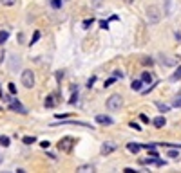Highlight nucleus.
Returning a JSON list of instances; mask_svg holds the SVG:
<instances>
[{
    "label": "nucleus",
    "mask_w": 181,
    "mask_h": 173,
    "mask_svg": "<svg viewBox=\"0 0 181 173\" xmlns=\"http://www.w3.org/2000/svg\"><path fill=\"white\" fill-rule=\"evenodd\" d=\"M7 38H9V32L7 31H0V45H4L7 42Z\"/></svg>",
    "instance_id": "obj_13"
},
{
    "label": "nucleus",
    "mask_w": 181,
    "mask_h": 173,
    "mask_svg": "<svg viewBox=\"0 0 181 173\" xmlns=\"http://www.w3.org/2000/svg\"><path fill=\"white\" fill-rule=\"evenodd\" d=\"M112 83H114V78H111V79H107V81H105V87H111Z\"/></svg>",
    "instance_id": "obj_31"
},
{
    "label": "nucleus",
    "mask_w": 181,
    "mask_h": 173,
    "mask_svg": "<svg viewBox=\"0 0 181 173\" xmlns=\"http://www.w3.org/2000/svg\"><path fill=\"white\" fill-rule=\"evenodd\" d=\"M127 148H129V152H131V153H138V152L141 150V146H140V144H136V143H129V144H127Z\"/></svg>",
    "instance_id": "obj_10"
},
{
    "label": "nucleus",
    "mask_w": 181,
    "mask_h": 173,
    "mask_svg": "<svg viewBox=\"0 0 181 173\" xmlns=\"http://www.w3.org/2000/svg\"><path fill=\"white\" fill-rule=\"evenodd\" d=\"M53 99H54V96H47V97H45V101H44L45 108H53V107H54V101H53Z\"/></svg>",
    "instance_id": "obj_11"
},
{
    "label": "nucleus",
    "mask_w": 181,
    "mask_h": 173,
    "mask_svg": "<svg viewBox=\"0 0 181 173\" xmlns=\"http://www.w3.org/2000/svg\"><path fill=\"white\" fill-rule=\"evenodd\" d=\"M114 76H116V78H123V74H121L120 70H116V72H114Z\"/></svg>",
    "instance_id": "obj_33"
},
{
    "label": "nucleus",
    "mask_w": 181,
    "mask_h": 173,
    "mask_svg": "<svg viewBox=\"0 0 181 173\" xmlns=\"http://www.w3.org/2000/svg\"><path fill=\"white\" fill-rule=\"evenodd\" d=\"M116 150V144L114 143H103L102 144V155H109Z\"/></svg>",
    "instance_id": "obj_6"
},
{
    "label": "nucleus",
    "mask_w": 181,
    "mask_h": 173,
    "mask_svg": "<svg viewBox=\"0 0 181 173\" xmlns=\"http://www.w3.org/2000/svg\"><path fill=\"white\" fill-rule=\"evenodd\" d=\"M22 141H24V144H33V143H36V139H34V137H29V135H25Z\"/></svg>",
    "instance_id": "obj_14"
},
{
    "label": "nucleus",
    "mask_w": 181,
    "mask_h": 173,
    "mask_svg": "<svg viewBox=\"0 0 181 173\" xmlns=\"http://www.w3.org/2000/svg\"><path fill=\"white\" fill-rule=\"evenodd\" d=\"M96 121L100 125H112V119L109 116H96Z\"/></svg>",
    "instance_id": "obj_7"
},
{
    "label": "nucleus",
    "mask_w": 181,
    "mask_h": 173,
    "mask_svg": "<svg viewBox=\"0 0 181 173\" xmlns=\"http://www.w3.org/2000/svg\"><path fill=\"white\" fill-rule=\"evenodd\" d=\"M149 153H150V157H160V155H158V152H156L154 148H149Z\"/></svg>",
    "instance_id": "obj_25"
},
{
    "label": "nucleus",
    "mask_w": 181,
    "mask_h": 173,
    "mask_svg": "<svg viewBox=\"0 0 181 173\" xmlns=\"http://www.w3.org/2000/svg\"><path fill=\"white\" fill-rule=\"evenodd\" d=\"M156 105H158V108H160L161 112H169V110H170L169 105H163V103H156Z\"/></svg>",
    "instance_id": "obj_15"
},
{
    "label": "nucleus",
    "mask_w": 181,
    "mask_h": 173,
    "mask_svg": "<svg viewBox=\"0 0 181 173\" xmlns=\"http://www.w3.org/2000/svg\"><path fill=\"white\" fill-rule=\"evenodd\" d=\"M174 107H181V94L176 96V99H174Z\"/></svg>",
    "instance_id": "obj_21"
},
{
    "label": "nucleus",
    "mask_w": 181,
    "mask_h": 173,
    "mask_svg": "<svg viewBox=\"0 0 181 173\" xmlns=\"http://www.w3.org/2000/svg\"><path fill=\"white\" fill-rule=\"evenodd\" d=\"M0 144H2V146H9V144H11V143H9V137L2 135V137H0Z\"/></svg>",
    "instance_id": "obj_16"
},
{
    "label": "nucleus",
    "mask_w": 181,
    "mask_h": 173,
    "mask_svg": "<svg viewBox=\"0 0 181 173\" xmlns=\"http://www.w3.org/2000/svg\"><path fill=\"white\" fill-rule=\"evenodd\" d=\"M169 157L176 159V157H179V155H178V152H176V150H170V152H169Z\"/></svg>",
    "instance_id": "obj_26"
},
{
    "label": "nucleus",
    "mask_w": 181,
    "mask_h": 173,
    "mask_svg": "<svg viewBox=\"0 0 181 173\" xmlns=\"http://www.w3.org/2000/svg\"><path fill=\"white\" fill-rule=\"evenodd\" d=\"M22 85L25 87V88H33L34 87V74H33V70H24L22 72Z\"/></svg>",
    "instance_id": "obj_2"
},
{
    "label": "nucleus",
    "mask_w": 181,
    "mask_h": 173,
    "mask_svg": "<svg viewBox=\"0 0 181 173\" xmlns=\"http://www.w3.org/2000/svg\"><path fill=\"white\" fill-rule=\"evenodd\" d=\"M131 128H134V130H138V132L141 130V126H140L138 123H131Z\"/></svg>",
    "instance_id": "obj_28"
},
{
    "label": "nucleus",
    "mask_w": 181,
    "mask_h": 173,
    "mask_svg": "<svg viewBox=\"0 0 181 173\" xmlns=\"http://www.w3.org/2000/svg\"><path fill=\"white\" fill-rule=\"evenodd\" d=\"M141 81H143V83H150V81H152V76H150L149 70H145V72L141 74Z\"/></svg>",
    "instance_id": "obj_12"
},
{
    "label": "nucleus",
    "mask_w": 181,
    "mask_h": 173,
    "mask_svg": "<svg viewBox=\"0 0 181 173\" xmlns=\"http://www.w3.org/2000/svg\"><path fill=\"white\" fill-rule=\"evenodd\" d=\"M76 99H78V94H73V97L69 99V103H71V105H74V103H76Z\"/></svg>",
    "instance_id": "obj_27"
},
{
    "label": "nucleus",
    "mask_w": 181,
    "mask_h": 173,
    "mask_svg": "<svg viewBox=\"0 0 181 173\" xmlns=\"http://www.w3.org/2000/svg\"><path fill=\"white\" fill-rule=\"evenodd\" d=\"M73 146H74V139H73V137H63V139H60V143H58V150L63 152V153H69V152L73 150Z\"/></svg>",
    "instance_id": "obj_3"
},
{
    "label": "nucleus",
    "mask_w": 181,
    "mask_h": 173,
    "mask_svg": "<svg viewBox=\"0 0 181 173\" xmlns=\"http://www.w3.org/2000/svg\"><path fill=\"white\" fill-rule=\"evenodd\" d=\"M9 92H11V94H16V87H15V83H9Z\"/></svg>",
    "instance_id": "obj_24"
},
{
    "label": "nucleus",
    "mask_w": 181,
    "mask_h": 173,
    "mask_svg": "<svg viewBox=\"0 0 181 173\" xmlns=\"http://www.w3.org/2000/svg\"><path fill=\"white\" fill-rule=\"evenodd\" d=\"M9 108L15 110V112H18V114H27V110L22 107V103H20L18 99H11V101H9Z\"/></svg>",
    "instance_id": "obj_5"
},
{
    "label": "nucleus",
    "mask_w": 181,
    "mask_h": 173,
    "mask_svg": "<svg viewBox=\"0 0 181 173\" xmlns=\"http://www.w3.org/2000/svg\"><path fill=\"white\" fill-rule=\"evenodd\" d=\"M78 171H92V166H80Z\"/></svg>",
    "instance_id": "obj_20"
},
{
    "label": "nucleus",
    "mask_w": 181,
    "mask_h": 173,
    "mask_svg": "<svg viewBox=\"0 0 181 173\" xmlns=\"http://www.w3.org/2000/svg\"><path fill=\"white\" fill-rule=\"evenodd\" d=\"M174 79H181V67H178V70L174 72Z\"/></svg>",
    "instance_id": "obj_23"
},
{
    "label": "nucleus",
    "mask_w": 181,
    "mask_h": 173,
    "mask_svg": "<svg viewBox=\"0 0 181 173\" xmlns=\"http://www.w3.org/2000/svg\"><path fill=\"white\" fill-rule=\"evenodd\" d=\"M152 123H154V126H156V128H163V126L167 125V119H165L163 116H160V117H156Z\"/></svg>",
    "instance_id": "obj_8"
},
{
    "label": "nucleus",
    "mask_w": 181,
    "mask_h": 173,
    "mask_svg": "<svg viewBox=\"0 0 181 173\" xmlns=\"http://www.w3.org/2000/svg\"><path fill=\"white\" fill-rule=\"evenodd\" d=\"M91 23H92V18H91V20H85V22H83V25H85V29H89V25H91Z\"/></svg>",
    "instance_id": "obj_30"
},
{
    "label": "nucleus",
    "mask_w": 181,
    "mask_h": 173,
    "mask_svg": "<svg viewBox=\"0 0 181 173\" xmlns=\"http://www.w3.org/2000/svg\"><path fill=\"white\" fill-rule=\"evenodd\" d=\"M147 14H149V22H150V23H156V22L160 20V13H158V7H156V5H150V7L147 9Z\"/></svg>",
    "instance_id": "obj_4"
},
{
    "label": "nucleus",
    "mask_w": 181,
    "mask_h": 173,
    "mask_svg": "<svg viewBox=\"0 0 181 173\" xmlns=\"http://www.w3.org/2000/svg\"><path fill=\"white\" fill-rule=\"evenodd\" d=\"M140 119H141V123H145V125H147V123H150V119H149L145 114H140Z\"/></svg>",
    "instance_id": "obj_19"
},
{
    "label": "nucleus",
    "mask_w": 181,
    "mask_h": 173,
    "mask_svg": "<svg viewBox=\"0 0 181 173\" xmlns=\"http://www.w3.org/2000/svg\"><path fill=\"white\" fill-rule=\"evenodd\" d=\"M121 105H123V99H121V96H120V94H112V96L107 99V108H109L111 112L120 110V108H121Z\"/></svg>",
    "instance_id": "obj_1"
},
{
    "label": "nucleus",
    "mask_w": 181,
    "mask_h": 173,
    "mask_svg": "<svg viewBox=\"0 0 181 173\" xmlns=\"http://www.w3.org/2000/svg\"><path fill=\"white\" fill-rule=\"evenodd\" d=\"M16 0H0V4H4V5H13Z\"/></svg>",
    "instance_id": "obj_22"
},
{
    "label": "nucleus",
    "mask_w": 181,
    "mask_h": 173,
    "mask_svg": "<svg viewBox=\"0 0 181 173\" xmlns=\"http://www.w3.org/2000/svg\"><path fill=\"white\" fill-rule=\"evenodd\" d=\"M100 25H102L103 29H107V27H109V22H105V20H103V22H100Z\"/></svg>",
    "instance_id": "obj_32"
},
{
    "label": "nucleus",
    "mask_w": 181,
    "mask_h": 173,
    "mask_svg": "<svg viewBox=\"0 0 181 173\" xmlns=\"http://www.w3.org/2000/svg\"><path fill=\"white\" fill-rule=\"evenodd\" d=\"M40 144H42V148H49V146H51V143H49V141H42Z\"/></svg>",
    "instance_id": "obj_29"
},
{
    "label": "nucleus",
    "mask_w": 181,
    "mask_h": 173,
    "mask_svg": "<svg viewBox=\"0 0 181 173\" xmlns=\"http://www.w3.org/2000/svg\"><path fill=\"white\" fill-rule=\"evenodd\" d=\"M38 38H40V32H38V31H36V32H34V34H33V40H31V42H29V45H34V43H36V42H38Z\"/></svg>",
    "instance_id": "obj_17"
},
{
    "label": "nucleus",
    "mask_w": 181,
    "mask_h": 173,
    "mask_svg": "<svg viewBox=\"0 0 181 173\" xmlns=\"http://www.w3.org/2000/svg\"><path fill=\"white\" fill-rule=\"evenodd\" d=\"M51 5H53L54 9H60V7H62V0H51Z\"/></svg>",
    "instance_id": "obj_18"
},
{
    "label": "nucleus",
    "mask_w": 181,
    "mask_h": 173,
    "mask_svg": "<svg viewBox=\"0 0 181 173\" xmlns=\"http://www.w3.org/2000/svg\"><path fill=\"white\" fill-rule=\"evenodd\" d=\"M141 85H143V81H141V79H134V81L131 83V88H132V90H136V92H140V90H141Z\"/></svg>",
    "instance_id": "obj_9"
}]
</instances>
